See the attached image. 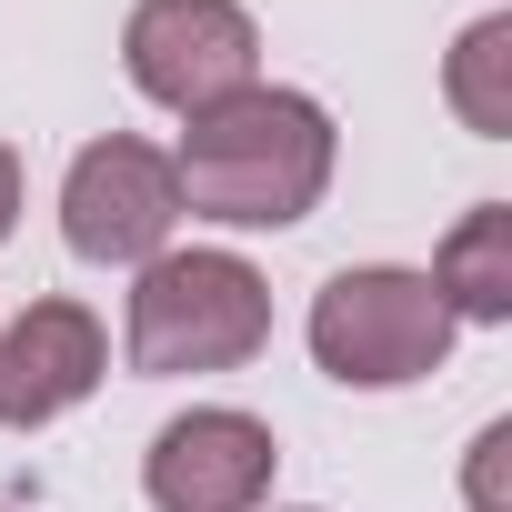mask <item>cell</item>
<instances>
[{
	"label": "cell",
	"mask_w": 512,
	"mask_h": 512,
	"mask_svg": "<svg viewBox=\"0 0 512 512\" xmlns=\"http://www.w3.org/2000/svg\"><path fill=\"white\" fill-rule=\"evenodd\" d=\"M181 211L231 221V231H292L322 191H332V111L302 91H262L201 111L171 151Z\"/></svg>",
	"instance_id": "cell-1"
},
{
	"label": "cell",
	"mask_w": 512,
	"mask_h": 512,
	"mask_svg": "<svg viewBox=\"0 0 512 512\" xmlns=\"http://www.w3.org/2000/svg\"><path fill=\"white\" fill-rule=\"evenodd\" d=\"M272 342V282L241 251H151L131 282V372H241Z\"/></svg>",
	"instance_id": "cell-2"
},
{
	"label": "cell",
	"mask_w": 512,
	"mask_h": 512,
	"mask_svg": "<svg viewBox=\"0 0 512 512\" xmlns=\"http://www.w3.org/2000/svg\"><path fill=\"white\" fill-rule=\"evenodd\" d=\"M442 352H452V312L422 272L362 262L312 292V362L342 392H402V382L442 372Z\"/></svg>",
	"instance_id": "cell-3"
},
{
	"label": "cell",
	"mask_w": 512,
	"mask_h": 512,
	"mask_svg": "<svg viewBox=\"0 0 512 512\" xmlns=\"http://www.w3.org/2000/svg\"><path fill=\"white\" fill-rule=\"evenodd\" d=\"M121 61H131L141 101L201 121L262 81V31H251L241 0H141L131 31H121Z\"/></svg>",
	"instance_id": "cell-4"
},
{
	"label": "cell",
	"mask_w": 512,
	"mask_h": 512,
	"mask_svg": "<svg viewBox=\"0 0 512 512\" xmlns=\"http://www.w3.org/2000/svg\"><path fill=\"white\" fill-rule=\"evenodd\" d=\"M181 221V181H171V151L151 141H91L61 181V231L81 262H151Z\"/></svg>",
	"instance_id": "cell-5"
},
{
	"label": "cell",
	"mask_w": 512,
	"mask_h": 512,
	"mask_svg": "<svg viewBox=\"0 0 512 512\" xmlns=\"http://www.w3.org/2000/svg\"><path fill=\"white\" fill-rule=\"evenodd\" d=\"M272 432L251 422V412H181V422H161V442H151V462H141V482H151V502L161 512H251L272 492Z\"/></svg>",
	"instance_id": "cell-6"
},
{
	"label": "cell",
	"mask_w": 512,
	"mask_h": 512,
	"mask_svg": "<svg viewBox=\"0 0 512 512\" xmlns=\"http://www.w3.org/2000/svg\"><path fill=\"white\" fill-rule=\"evenodd\" d=\"M111 372V342L81 302H31L11 332H0V422L11 432H41L61 422L71 402H91Z\"/></svg>",
	"instance_id": "cell-7"
},
{
	"label": "cell",
	"mask_w": 512,
	"mask_h": 512,
	"mask_svg": "<svg viewBox=\"0 0 512 512\" xmlns=\"http://www.w3.org/2000/svg\"><path fill=\"white\" fill-rule=\"evenodd\" d=\"M422 282L442 292L452 322H512V211H502V201L462 211L452 241H442V262H432Z\"/></svg>",
	"instance_id": "cell-8"
},
{
	"label": "cell",
	"mask_w": 512,
	"mask_h": 512,
	"mask_svg": "<svg viewBox=\"0 0 512 512\" xmlns=\"http://www.w3.org/2000/svg\"><path fill=\"white\" fill-rule=\"evenodd\" d=\"M442 91H452L462 131H482V141H502V131H512V11H482V21L452 41Z\"/></svg>",
	"instance_id": "cell-9"
},
{
	"label": "cell",
	"mask_w": 512,
	"mask_h": 512,
	"mask_svg": "<svg viewBox=\"0 0 512 512\" xmlns=\"http://www.w3.org/2000/svg\"><path fill=\"white\" fill-rule=\"evenodd\" d=\"M502 452H512V422H482V442H472V512H502Z\"/></svg>",
	"instance_id": "cell-10"
},
{
	"label": "cell",
	"mask_w": 512,
	"mask_h": 512,
	"mask_svg": "<svg viewBox=\"0 0 512 512\" xmlns=\"http://www.w3.org/2000/svg\"><path fill=\"white\" fill-rule=\"evenodd\" d=\"M11 221H21V151L0 141V241H11Z\"/></svg>",
	"instance_id": "cell-11"
}]
</instances>
